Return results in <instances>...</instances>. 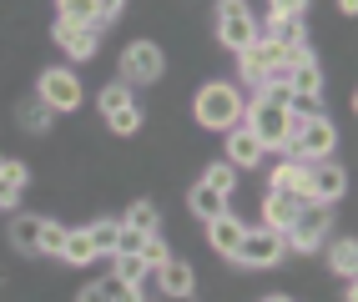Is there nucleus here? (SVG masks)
Segmentation results:
<instances>
[{
  "mask_svg": "<svg viewBox=\"0 0 358 302\" xmlns=\"http://www.w3.org/2000/svg\"><path fill=\"white\" fill-rule=\"evenodd\" d=\"M96 6H101V15H116V10L127 6V0H96Z\"/></svg>",
  "mask_w": 358,
  "mask_h": 302,
  "instance_id": "nucleus-36",
  "label": "nucleus"
},
{
  "mask_svg": "<svg viewBox=\"0 0 358 302\" xmlns=\"http://www.w3.org/2000/svg\"><path fill=\"white\" fill-rule=\"evenodd\" d=\"M282 252H288V247H282V232H273V227H248L232 257L243 262V267H273Z\"/></svg>",
  "mask_w": 358,
  "mask_h": 302,
  "instance_id": "nucleus-6",
  "label": "nucleus"
},
{
  "mask_svg": "<svg viewBox=\"0 0 358 302\" xmlns=\"http://www.w3.org/2000/svg\"><path fill=\"white\" fill-rule=\"evenodd\" d=\"M268 15H278V20H303V15H308V0H268Z\"/></svg>",
  "mask_w": 358,
  "mask_h": 302,
  "instance_id": "nucleus-34",
  "label": "nucleus"
},
{
  "mask_svg": "<svg viewBox=\"0 0 358 302\" xmlns=\"http://www.w3.org/2000/svg\"><path fill=\"white\" fill-rule=\"evenodd\" d=\"M353 267H358V247H353V237H343V242H333V272H343V277H353Z\"/></svg>",
  "mask_w": 358,
  "mask_h": 302,
  "instance_id": "nucleus-30",
  "label": "nucleus"
},
{
  "mask_svg": "<svg viewBox=\"0 0 358 302\" xmlns=\"http://www.w3.org/2000/svg\"><path fill=\"white\" fill-rule=\"evenodd\" d=\"M192 212H197L202 222H217V217L227 212V197H222V192H212L207 181H202V187L192 192Z\"/></svg>",
  "mask_w": 358,
  "mask_h": 302,
  "instance_id": "nucleus-18",
  "label": "nucleus"
},
{
  "mask_svg": "<svg viewBox=\"0 0 358 302\" xmlns=\"http://www.w3.org/2000/svg\"><path fill=\"white\" fill-rule=\"evenodd\" d=\"M136 257L147 262V272H157V267H162L166 257H172V252H166V242L157 237V232H147V237H141V252H136Z\"/></svg>",
  "mask_w": 358,
  "mask_h": 302,
  "instance_id": "nucleus-27",
  "label": "nucleus"
},
{
  "mask_svg": "<svg viewBox=\"0 0 358 302\" xmlns=\"http://www.w3.org/2000/svg\"><path fill=\"white\" fill-rule=\"evenodd\" d=\"M96 287L106 292V302H147L136 282H127V277H116V272H106V282H96Z\"/></svg>",
  "mask_w": 358,
  "mask_h": 302,
  "instance_id": "nucleus-23",
  "label": "nucleus"
},
{
  "mask_svg": "<svg viewBox=\"0 0 358 302\" xmlns=\"http://www.w3.org/2000/svg\"><path fill=\"white\" fill-rule=\"evenodd\" d=\"M243 111H248L243 91L227 86V81H212V86L197 91V121L212 126V131H232V126H243Z\"/></svg>",
  "mask_w": 358,
  "mask_h": 302,
  "instance_id": "nucleus-1",
  "label": "nucleus"
},
{
  "mask_svg": "<svg viewBox=\"0 0 358 302\" xmlns=\"http://www.w3.org/2000/svg\"><path fill=\"white\" fill-rule=\"evenodd\" d=\"M0 187L20 197V187H26V167H20V161H6V167H0Z\"/></svg>",
  "mask_w": 358,
  "mask_h": 302,
  "instance_id": "nucleus-35",
  "label": "nucleus"
},
{
  "mask_svg": "<svg viewBox=\"0 0 358 302\" xmlns=\"http://www.w3.org/2000/svg\"><path fill=\"white\" fill-rule=\"evenodd\" d=\"M122 227H131V232H157V206H152V202H131V212H127Z\"/></svg>",
  "mask_w": 358,
  "mask_h": 302,
  "instance_id": "nucleus-28",
  "label": "nucleus"
},
{
  "mask_svg": "<svg viewBox=\"0 0 358 302\" xmlns=\"http://www.w3.org/2000/svg\"><path fill=\"white\" fill-rule=\"evenodd\" d=\"M237 66H243V81L257 91V96H262V76H268V56H262V45L252 40L248 45V51H237Z\"/></svg>",
  "mask_w": 358,
  "mask_h": 302,
  "instance_id": "nucleus-16",
  "label": "nucleus"
},
{
  "mask_svg": "<svg viewBox=\"0 0 358 302\" xmlns=\"http://www.w3.org/2000/svg\"><path fill=\"white\" fill-rule=\"evenodd\" d=\"M111 257H116V262H111V272H116V277H127V282H136V287H141V277H147V262H141L136 252H111Z\"/></svg>",
  "mask_w": 358,
  "mask_h": 302,
  "instance_id": "nucleus-25",
  "label": "nucleus"
},
{
  "mask_svg": "<svg viewBox=\"0 0 358 302\" xmlns=\"http://www.w3.org/2000/svg\"><path fill=\"white\" fill-rule=\"evenodd\" d=\"M106 126H111L116 136H131V131L141 126V111H136V106H127V111H111V116H106Z\"/></svg>",
  "mask_w": 358,
  "mask_h": 302,
  "instance_id": "nucleus-33",
  "label": "nucleus"
},
{
  "mask_svg": "<svg viewBox=\"0 0 358 302\" xmlns=\"http://www.w3.org/2000/svg\"><path fill=\"white\" fill-rule=\"evenodd\" d=\"M328 227H333V212H328V206H323V202H303L298 217H293V227L282 232V247H288V252H313V247H323Z\"/></svg>",
  "mask_w": 358,
  "mask_h": 302,
  "instance_id": "nucleus-3",
  "label": "nucleus"
},
{
  "mask_svg": "<svg viewBox=\"0 0 358 302\" xmlns=\"http://www.w3.org/2000/svg\"><path fill=\"white\" fill-rule=\"evenodd\" d=\"M122 76H127V86H147V81H157V76H162V51H157L152 40L127 45V56H122Z\"/></svg>",
  "mask_w": 358,
  "mask_h": 302,
  "instance_id": "nucleus-8",
  "label": "nucleus"
},
{
  "mask_svg": "<svg viewBox=\"0 0 358 302\" xmlns=\"http://www.w3.org/2000/svg\"><path fill=\"white\" fill-rule=\"evenodd\" d=\"M41 227H45V217H15L10 222V242L20 252H36L41 247Z\"/></svg>",
  "mask_w": 358,
  "mask_h": 302,
  "instance_id": "nucleus-19",
  "label": "nucleus"
},
{
  "mask_svg": "<svg viewBox=\"0 0 358 302\" xmlns=\"http://www.w3.org/2000/svg\"><path fill=\"white\" fill-rule=\"evenodd\" d=\"M61 20H76V26H101V6H96V0H61Z\"/></svg>",
  "mask_w": 358,
  "mask_h": 302,
  "instance_id": "nucleus-21",
  "label": "nucleus"
},
{
  "mask_svg": "<svg viewBox=\"0 0 358 302\" xmlns=\"http://www.w3.org/2000/svg\"><path fill=\"white\" fill-rule=\"evenodd\" d=\"M20 126H31V131H45V126H51V106H45V101H31V106H20Z\"/></svg>",
  "mask_w": 358,
  "mask_h": 302,
  "instance_id": "nucleus-31",
  "label": "nucleus"
},
{
  "mask_svg": "<svg viewBox=\"0 0 358 302\" xmlns=\"http://www.w3.org/2000/svg\"><path fill=\"white\" fill-rule=\"evenodd\" d=\"M56 40L66 45V56L86 61V56H96V40H101V31H96V26H76V20H56Z\"/></svg>",
  "mask_w": 358,
  "mask_h": 302,
  "instance_id": "nucleus-10",
  "label": "nucleus"
},
{
  "mask_svg": "<svg viewBox=\"0 0 358 302\" xmlns=\"http://www.w3.org/2000/svg\"><path fill=\"white\" fill-rule=\"evenodd\" d=\"M81 302H106V292H101V287H86V292H81Z\"/></svg>",
  "mask_w": 358,
  "mask_h": 302,
  "instance_id": "nucleus-37",
  "label": "nucleus"
},
{
  "mask_svg": "<svg viewBox=\"0 0 358 302\" xmlns=\"http://www.w3.org/2000/svg\"><path fill=\"white\" fill-rule=\"evenodd\" d=\"M262 151H268V146H262L248 126H232V131H227V161H232L237 172H243V167H257Z\"/></svg>",
  "mask_w": 358,
  "mask_h": 302,
  "instance_id": "nucleus-12",
  "label": "nucleus"
},
{
  "mask_svg": "<svg viewBox=\"0 0 358 302\" xmlns=\"http://www.w3.org/2000/svg\"><path fill=\"white\" fill-rule=\"evenodd\" d=\"M157 282H162V292H166V297H192V282H197V272H192V262H182V257H166V262L157 267Z\"/></svg>",
  "mask_w": 358,
  "mask_h": 302,
  "instance_id": "nucleus-11",
  "label": "nucleus"
},
{
  "mask_svg": "<svg viewBox=\"0 0 358 302\" xmlns=\"http://www.w3.org/2000/svg\"><path fill=\"white\" fill-rule=\"evenodd\" d=\"M86 237H91V247H96V257H111L116 237H122V222H96V227H86Z\"/></svg>",
  "mask_w": 358,
  "mask_h": 302,
  "instance_id": "nucleus-22",
  "label": "nucleus"
},
{
  "mask_svg": "<svg viewBox=\"0 0 358 302\" xmlns=\"http://www.w3.org/2000/svg\"><path fill=\"white\" fill-rule=\"evenodd\" d=\"M41 101L51 111H76L81 106V81L71 71H41Z\"/></svg>",
  "mask_w": 358,
  "mask_h": 302,
  "instance_id": "nucleus-9",
  "label": "nucleus"
},
{
  "mask_svg": "<svg viewBox=\"0 0 358 302\" xmlns=\"http://www.w3.org/2000/svg\"><path fill=\"white\" fill-rule=\"evenodd\" d=\"M338 10H343V15H353V10H358V0H338Z\"/></svg>",
  "mask_w": 358,
  "mask_h": 302,
  "instance_id": "nucleus-38",
  "label": "nucleus"
},
{
  "mask_svg": "<svg viewBox=\"0 0 358 302\" xmlns=\"http://www.w3.org/2000/svg\"><path fill=\"white\" fill-rule=\"evenodd\" d=\"M61 247H66V227H61V222H45V227H41V247H36V252H51V257H61Z\"/></svg>",
  "mask_w": 358,
  "mask_h": 302,
  "instance_id": "nucleus-32",
  "label": "nucleus"
},
{
  "mask_svg": "<svg viewBox=\"0 0 358 302\" xmlns=\"http://www.w3.org/2000/svg\"><path fill=\"white\" fill-rule=\"evenodd\" d=\"M217 36L227 51H248V45L257 40V15L243 6V0H222V10H217Z\"/></svg>",
  "mask_w": 358,
  "mask_h": 302,
  "instance_id": "nucleus-5",
  "label": "nucleus"
},
{
  "mask_svg": "<svg viewBox=\"0 0 358 302\" xmlns=\"http://www.w3.org/2000/svg\"><path fill=\"white\" fill-rule=\"evenodd\" d=\"M333 146H338V126H333L328 116L298 121V126H293V142H288V151H293L298 161H328Z\"/></svg>",
  "mask_w": 358,
  "mask_h": 302,
  "instance_id": "nucleus-4",
  "label": "nucleus"
},
{
  "mask_svg": "<svg viewBox=\"0 0 358 302\" xmlns=\"http://www.w3.org/2000/svg\"><path fill=\"white\" fill-rule=\"evenodd\" d=\"M182 302H187V297H182Z\"/></svg>",
  "mask_w": 358,
  "mask_h": 302,
  "instance_id": "nucleus-41",
  "label": "nucleus"
},
{
  "mask_svg": "<svg viewBox=\"0 0 358 302\" xmlns=\"http://www.w3.org/2000/svg\"><path fill=\"white\" fill-rule=\"evenodd\" d=\"M303 181H308V161H298V156H288V161H278L273 167V181H268V192H303ZM303 202V197H298Z\"/></svg>",
  "mask_w": 358,
  "mask_h": 302,
  "instance_id": "nucleus-15",
  "label": "nucleus"
},
{
  "mask_svg": "<svg viewBox=\"0 0 358 302\" xmlns=\"http://www.w3.org/2000/svg\"><path fill=\"white\" fill-rule=\"evenodd\" d=\"M202 181H207L212 192L232 197V192H237V167H232V161H217V167H207V176H202Z\"/></svg>",
  "mask_w": 358,
  "mask_h": 302,
  "instance_id": "nucleus-24",
  "label": "nucleus"
},
{
  "mask_svg": "<svg viewBox=\"0 0 358 302\" xmlns=\"http://www.w3.org/2000/svg\"><path fill=\"white\" fill-rule=\"evenodd\" d=\"M288 91H293V96H318V91H323V71H318L313 61L293 66V71H288Z\"/></svg>",
  "mask_w": 358,
  "mask_h": 302,
  "instance_id": "nucleus-17",
  "label": "nucleus"
},
{
  "mask_svg": "<svg viewBox=\"0 0 358 302\" xmlns=\"http://www.w3.org/2000/svg\"><path fill=\"white\" fill-rule=\"evenodd\" d=\"M243 116H248V131H252V136H257V142L268 146V151L293 142V126H298V121H293V116L282 111L278 101H262V96H257V101H252Z\"/></svg>",
  "mask_w": 358,
  "mask_h": 302,
  "instance_id": "nucleus-2",
  "label": "nucleus"
},
{
  "mask_svg": "<svg viewBox=\"0 0 358 302\" xmlns=\"http://www.w3.org/2000/svg\"><path fill=\"white\" fill-rule=\"evenodd\" d=\"M262 302H293V297H282V292H273V297H262Z\"/></svg>",
  "mask_w": 358,
  "mask_h": 302,
  "instance_id": "nucleus-39",
  "label": "nucleus"
},
{
  "mask_svg": "<svg viewBox=\"0 0 358 302\" xmlns=\"http://www.w3.org/2000/svg\"><path fill=\"white\" fill-rule=\"evenodd\" d=\"M61 257H66L71 267H86V262H96V247H91V237H86V232H66Z\"/></svg>",
  "mask_w": 358,
  "mask_h": 302,
  "instance_id": "nucleus-20",
  "label": "nucleus"
},
{
  "mask_svg": "<svg viewBox=\"0 0 358 302\" xmlns=\"http://www.w3.org/2000/svg\"><path fill=\"white\" fill-rule=\"evenodd\" d=\"M282 111H288L293 121H313V116H323V101H318V96H293V91H288Z\"/></svg>",
  "mask_w": 358,
  "mask_h": 302,
  "instance_id": "nucleus-26",
  "label": "nucleus"
},
{
  "mask_svg": "<svg viewBox=\"0 0 358 302\" xmlns=\"http://www.w3.org/2000/svg\"><path fill=\"white\" fill-rule=\"evenodd\" d=\"M343 187H348V176H343V167H333V161H313L308 167V181H303V202H323V206H333L343 197Z\"/></svg>",
  "mask_w": 358,
  "mask_h": 302,
  "instance_id": "nucleus-7",
  "label": "nucleus"
},
{
  "mask_svg": "<svg viewBox=\"0 0 358 302\" xmlns=\"http://www.w3.org/2000/svg\"><path fill=\"white\" fill-rule=\"evenodd\" d=\"M298 197L293 192H268V202H262V227H273V232H288L293 217H298Z\"/></svg>",
  "mask_w": 358,
  "mask_h": 302,
  "instance_id": "nucleus-13",
  "label": "nucleus"
},
{
  "mask_svg": "<svg viewBox=\"0 0 358 302\" xmlns=\"http://www.w3.org/2000/svg\"><path fill=\"white\" fill-rule=\"evenodd\" d=\"M243 232H248L243 222H237L232 212H222L217 222H207V242H212V247H217V252H222V257H232V252H237V242H243Z\"/></svg>",
  "mask_w": 358,
  "mask_h": 302,
  "instance_id": "nucleus-14",
  "label": "nucleus"
},
{
  "mask_svg": "<svg viewBox=\"0 0 358 302\" xmlns=\"http://www.w3.org/2000/svg\"><path fill=\"white\" fill-rule=\"evenodd\" d=\"M96 106H101L106 116H111V111H127V106H131V91H127V81H122V86H101Z\"/></svg>",
  "mask_w": 358,
  "mask_h": 302,
  "instance_id": "nucleus-29",
  "label": "nucleus"
},
{
  "mask_svg": "<svg viewBox=\"0 0 358 302\" xmlns=\"http://www.w3.org/2000/svg\"><path fill=\"white\" fill-rule=\"evenodd\" d=\"M0 167H6V161H0Z\"/></svg>",
  "mask_w": 358,
  "mask_h": 302,
  "instance_id": "nucleus-40",
  "label": "nucleus"
}]
</instances>
